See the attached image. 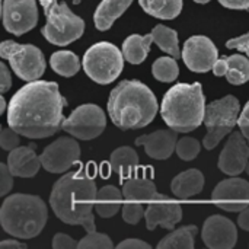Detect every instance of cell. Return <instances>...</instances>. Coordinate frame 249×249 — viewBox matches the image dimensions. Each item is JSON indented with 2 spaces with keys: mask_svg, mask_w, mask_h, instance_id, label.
I'll list each match as a JSON object with an SVG mask.
<instances>
[{
  "mask_svg": "<svg viewBox=\"0 0 249 249\" xmlns=\"http://www.w3.org/2000/svg\"><path fill=\"white\" fill-rule=\"evenodd\" d=\"M0 146L4 150H13L19 147V133H16L13 128H3L0 133Z\"/></svg>",
  "mask_w": 249,
  "mask_h": 249,
  "instance_id": "e575fe53",
  "label": "cell"
},
{
  "mask_svg": "<svg viewBox=\"0 0 249 249\" xmlns=\"http://www.w3.org/2000/svg\"><path fill=\"white\" fill-rule=\"evenodd\" d=\"M238 225H239L244 231L249 232V206L245 210L241 212V214H239V217H238Z\"/></svg>",
  "mask_w": 249,
  "mask_h": 249,
  "instance_id": "ee69618b",
  "label": "cell"
},
{
  "mask_svg": "<svg viewBox=\"0 0 249 249\" xmlns=\"http://www.w3.org/2000/svg\"><path fill=\"white\" fill-rule=\"evenodd\" d=\"M225 7L229 9H248L249 0H219Z\"/></svg>",
  "mask_w": 249,
  "mask_h": 249,
  "instance_id": "7bdbcfd3",
  "label": "cell"
},
{
  "mask_svg": "<svg viewBox=\"0 0 249 249\" xmlns=\"http://www.w3.org/2000/svg\"><path fill=\"white\" fill-rule=\"evenodd\" d=\"M247 172H248V175H249V162H248V166H247Z\"/></svg>",
  "mask_w": 249,
  "mask_h": 249,
  "instance_id": "f907efd6",
  "label": "cell"
},
{
  "mask_svg": "<svg viewBox=\"0 0 249 249\" xmlns=\"http://www.w3.org/2000/svg\"><path fill=\"white\" fill-rule=\"evenodd\" d=\"M182 60L185 66L197 73L213 70L214 63L219 60V51L212 39L203 35L188 38L182 48Z\"/></svg>",
  "mask_w": 249,
  "mask_h": 249,
  "instance_id": "4fadbf2b",
  "label": "cell"
},
{
  "mask_svg": "<svg viewBox=\"0 0 249 249\" xmlns=\"http://www.w3.org/2000/svg\"><path fill=\"white\" fill-rule=\"evenodd\" d=\"M152 73L155 76V79L169 83L174 82L178 74H179V67L177 64V58L174 57H160L153 63L152 67Z\"/></svg>",
  "mask_w": 249,
  "mask_h": 249,
  "instance_id": "4dcf8cb0",
  "label": "cell"
},
{
  "mask_svg": "<svg viewBox=\"0 0 249 249\" xmlns=\"http://www.w3.org/2000/svg\"><path fill=\"white\" fill-rule=\"evenodd\" d=\"M197 232H198V229H197V226H194V225L182 226V228L174 231L172 233H169L168 236H165V238L158 244V248L193 249L194 248V239H196Z\"/></svg>",
  "mask_w": 249,
  "mask_h": 249,
  "instance_id": "83f0119b",
  "label": "cell"
},
{
  "mask_svg": "<svg viewBox=\"0 0 249 249\" xmlns=\"http://www.w3.org/2000/svg\"><path fill=\"white\" fill-rule=\"evenodd\" d=\"M248 144H249V140H248Z\"/></svg>",
  "mask_w": 249,
  "mask_h": 249,
  "instance_id": "816d5d0a",
  "label": "cell"
},
{
  "mask_svg": "<svg viewBox=\"0 0 249 249\" xmlns=\"http://www.w3.org/2000/svg\"><path fill=\"white\" fill-rule=\"evenodd\" d=\"M36 146L34 143L28 146H19L13 150H10L7 156V166L13 177L20 178H31L35 177L42 166L41 158L35 153Z\"/></svg>",
  "mask_w": 249,
  "mask_h": 249,
  "instance_id": "d6986e66",
  "label": "cell"
},
{
  "mask_svg": "<svg viewBox=\"0 0 249 249\" xmlns=\"http://www.w3.org/2000/svg\"><path fill=\"white\" fill-rule=\"evenodd\" d=\"M146 226L149 231H153L156 226L165 229H174L177 223L182 219V209L179 204L169 203V198L163 194H156L144 212Z\"/></svg>",
  "mask_w": 249,
  "mask_h": 249,
  "instance_id": "e0dca14e",
  "label": "cell"
},
{
  "mask_svg": "<svg viewBox=\"0 0 249 249\" xmlns=\"http://www.w3.org/2000/svg\"><path fill=\"white\" fill-rule=\"evenodd\" d=\"M226 47L228 48H235L238 51H244L249 57V34H245V35L233 38V39H229L226 42Z\"/></svg>",
  "mask_w": 249,
  "mask_h": 249,
  "instance_id": "74e56055",
  "label": "cell"
},
{
  "mask_svg": "<svg viewBox=\"0 0 249 249\" xmlns=\"http://www.w3.org/2000/svg\"><path fill=\"white\" fill-rule=\"evenodd\" d=\"M144 207L143 204H128L125 203L123 206V219L124 222L130 223V225H137L142 217L144 216Z\"/></svg>",
  "mask_w": 249,
  "mask_h": 249,
  "instance_id": "836d02e7",
  "label": "cell"
},
{
  "mask_svg": "<svg viewBox=\"0 0 249 249\" xmlns=\"http://www.w3.org/2000/svg\"><path fill=\"white\" fill-rule=\"evenodd\" d=\"M124 54L111 42L92 45L83 57L85 73L99 85L112 83L123 71Z\"/></svg>",
  "mask_w": 249,
  "mask_h": 249,
  "instance_id": "52a82bcc",
  "label": "cell"
},
{
  "mask_svg": "<svg viewBox=\"0 0 249 249\" xmlns=\"http://www.w3.org/2000/svg\"><path fill=\"white\" fill-rule=\"evenodd\" d=\"M153 42L152 34L147 35H130L123 44V54L131 64H140L146 60L150 44Z\"/></svg>",
  "mask_w": 249,
  "mask_h": 249,
  "instance_id": "d4e9b609",
  "label": "cell"
},
{
  "mask_svg": "<svg viewBox=\"0 0 249 249\" xmlns=\"http://www.w3.org/2000/svg\"><path fill=\"white\" fill-rule=\"evenodd\" d=\"M0 71H1V80H0V90L1 93L7 92L12 86V76H10V71L7 69V66L4 63L0 64Z\"/></svg>",
  "mask_w": 249,
  "mask_h": 249,
  "instance_id": "ab89813d",
  "label": "cell"
},
{
  "mask_svg": "<svg viewBox=\"0 0 249 249\" xmlns=\"http://www.w3.org/2000/svg\"><path fill=\"white\" fill-rule=\"evenodd\" d=\"M117 248L120 249H150V245L140 241V239H127L123 241L121 244H118Z\"/></svg>",
  "mask_w": 249,
  "mask_h": 249,
  "instance_id": "60d3db41",
  "label": "cell"
},
{
  "mask_svg": "<svg viewBox=\"0 0 249 249\" xmlns=\"http://www.w3.org/2000/svg\"><path fill=\"white\" fill-rule=\"evenodd\" d=\"M107 127L105 112L92 104L77 107L63 123V130L80 140H92L104 133Z\"/></svg>",
  "mask_w": 249,
  "mask_h": 249,
  "instance_id": "30bf717a",
  "label": "cell"
},
{
  "mask_svg": "<svg viewBox=\"0 0 249 249\" xmlns=\"http://www.w3.org/2000/svg\"><path fill=\"white\" fill-rule=\"evenodd\" d=\"M228 58V74L226 79L232 85H242L249 80V58L242 54H233Z\"/></svg>",
  "mask_w": 249,
  "mask_h": 249,
  "instance_id": "f546056e",
  "label": "cell"
},
{
  "mask_svg": "<svg viewBox=\"0 0 249 249\" xmlns=\"http://www.w3.org/2000/svg\"><path fill=\"white\" fill-rule=\"evenodd\" d=\"M212 198L219 209L241 213L249 206V182L236 177L225 179L217 184Z\"/></svg>",
  "mask_w": 249,
  "mask_h": 249,
  "instance_id": "5bb4252c",
  "label": "cell"
},
{
  "mask_svg": "<svg viewBox=\"0 0 249 249\" xmlns=\"http://www.w3.org/2000/svg\"><path fill=\"white\" fill-rule=\"evenodd\" d=\"M45 16L47 23L41 32L51 44L67 45L83 35L85 22L70 10L64 1L57 3Z\"/></svg>",
  "mask_w": 249,
  "mask_h": 249,
  "instance_id": "9c48e42d",
  "label": "cell"
},
{
  "mask_svg": "<svg viewBox=\"0 0 249 249\" xmlns=\"http://www.w3.org/2000/svg\"><path fill=\"white\" fill-rule=\"evenodd\" d=\"M39 158L45 171L51 174H61L79 162L80 146L70 137H60L47 146Z\"/></svg>",
  "mask_w": 249,
  "mask_h": 249,
  "instance_id": "7c38bea8",
  "label": "cell"
},
{
  "mask_svg": "<svg viewBox=\"0 0 249 249\" xmlns=\"http://www.w3.org/2000/svg\"><path fill=\"white\" fill-rule=\"evenodd\" d=\"M142 9L158 19H174L182 10V0H139Z\"/></svg>",
  "mask_w": 249,
  "mask_h": 249,
  "instance_id": "484cf974",
  "label": "cell"
},
{
  "mask_svg": "<svg viewBox=\"0 0 249 249\" xmlns=\"http://www.w3.org/2000/svg\"><path fill=\"white\" fill-rule=\"evenodd\" d=\"M123 200H124L123 191H120L114 185H107L101 188L96 194L95 210L101 217L109 219L118 213V210L121 209Z\"/></svg>",
  "mask_w": 249,
  "mask_h": 249,
  "instance_id": "603a6c76",
  "label": "cell"
},
{
  "mask_svg": "<svg viewBox=\"0 0 249 249\" xmlns=\"http://www.w3.org/2000/svg\"><path fill=\"white\" fill-rule=\"evenodd\" d=\"M79 249H88V248H98V249H112L114 244L111 241V238L108 235L104 233H98L95 232H88V235L85 238H82L79 241Z\"/></svg>",
  "mask_w": 249,
  "mask_h": 249,
  "instance_id": "1f68e13d",
  "label": "cell"
},
{
  "mask_svg": "<svg viewBox=\"0 0 249 249\" xmlns=\"http://www.w3.org/2000/svg\"><path fill=\"white\" fill-rule=\"evenodd\" d=\"M204 177L198 169H188L172 179L171 188L178 198H191L203 191Z\"/></svg>",
  "mask_w": 249,
  "mask_h": 249,
  "instance_id": "ffe728a7",
  "label": "cell"
},
{
  "mask_svg": "<svg viewBox=\"0 0 249 249\" xmlns=\"http://www.w3.org/2000/svg\"><path fill=\"white\" fill-rule=\"evenodd\" d=\"M12 172L7 165H0V196H6L12 187H13V179H12Z\"/></svg>",
  "mask_w": 249,
  "mask_h": 249,
  "instance_id": "d590c367",
  "label": "cell"
},
{
  "mask_svg": "<svg viewBox=\"0 0 249 249\" xmlns=\"http://www.w3.org/2000/svg\"><path fill=\"white\" fill-rule=\"evenodd\" d=\"M79 242H76L73 238L64 235V233H57L53 239V248L54 249H74L77 248Z\"/></svg>",
  "mask_w": 249,
  "mask_h": 249,
  "instance_id": "8d00e7d4",
  "label": "cell"
},
{
  "mask_svg": "<svg viewBox=\"0 0 249 249\" xmlns=\"http://www.w3.org/2000/svg\"><path fill=\"white\" fill-rule=\"evenodd\" d=\"M152 36H153V42L162 51L168 53L177 60L182 57V51L179 50V44H178V32L175 29H171L165 25H158L152 31Z\"/></svg>",
  "mask_w": 249,
  "mask_h": 249,
  "instance_id": "4316f807",
  "label": "cell"
},
{
  "mask_svg": "<svg viewBox=\"0 0 249 249\" xmlns=\"http://www.w3.org/2000/svg\"><path fill=\"white\" fill-rule=\"evenodd\" d=\"M4 109H6V101L3 96H0V112H4Z\"/></svg>",
  "mask_w": 249,
  "mask_h": 249,
  "instance_id": "7dc6e473",
  "label": "cell"
},
{
  "mask_svg": "<svg viewBox=\"0 0 249 249\" xmlns=\"http://www.w3.org/2000/svg\"><path fill=\"white\" fill-rule=\"evenodd\" d=\"M194 1H197V3H201V4H204V3H209L210 0H194Z\"/></svg>",
  "mask_w": 249,
  "mask_h": 249,
  "instance_id": "c3c4849f",
  "label": "cell"
},
{
  "mask_svg": "<svg viewBox=\"0 0 249 249\" xmlns=\"http://www.w3.org/2000/svg\"><path fill=\"white\" fill-rule=\"evenodd\" d=\"M48 219L45 203L29 194L7 197L0 209L3 231L19 239H32L41 233Z\"/></svg>",
  "mask_w": 249,
  "mask_h": 249,
  "instance_id": "5b68a950",
  "label": "cell"
},
{
  "mask_svg": "<svg viewBox=\"0 0 249 249\" xmlns=\"http://www.w3.org/2000/svg\"><path fill=\"white\" fill-rule=\"evenodd\" d=\"M50 64L53 67V70L64 77H71L74 76L79 69H80V61L79 57L67 50L63 51H57L51 55L50 58Z\"/></svg>",
  "mask_w": 249,
  "mask_h": 249,
  "instance_id": "f1b7e54d",
  "label": "cell"
},
{
  "mask_svg": "<svg viewBox=\"0 0 249 249\" xmlns=\"http://www.w3.org/2000/svg\"><path fill=\"white\" fill-rule=\"evenodd\" d=\"M133 3V0H102L95 12V25L99 31H107L112 26Z\"/></svg>",
  "mask_w": 249,
  "mask_h": 249,
  "instance_id": "7402d4cb",
  "label": "cell"
},
{
  "mask_svg": "<svg viewBox=\"0 0 249 249\" xmlns=\"http://www.w3.org/2000/svg\"><path fill=\"white\" fill-rule=\"evenodd\" d=\"M80 1H82V0H73V3H74V4H77V3H80Z\"/></svg>",
  "mask_w": 249,
  "mask_h": 249,
  "instance_id": "681fc988",
  "label": "cell"
},
{
  "mask_svg": "<svg viewBox=\"0 0 249 249\" xmlns=\"http://www.w3.org/2000/svg\"><path fill=\"white\" fill-rule=\"evenodd\" d=\"M228 69H229V64H228V58L223 57V58H219L214 66H213V73L216 76H226L228 74Z\"/></svg>",
  "mask_w": 249,
  "mask_h": 249,
  "instance_id": "b9f144b4",
  "label": "cell"
},
{
  "mask_svg": "<svg viewBox=\"0 0 249 249\" xmlns=\"http://www.w3.org/2000/svg\"><path fill=\"white\" fill-rule=\"evenodd\" d=\"M66 107L55 82H29L10 99L7 124L23 137L45 139L63 128Z\"/></svg>",
  "mask_w": 249,
  "mask_h": 249,
  "instance_id": "6da1fadb",
  "label": "cell"
},
{
  "mask_svg": "<svg viewBox=\"0 0 249 249\" xmlns=\"http://www.w3.org/2000/svg\"><path fill=\"white\" fill-rule=\"evenodd\" d=\"M238 125L241 127V133L244 134V137L249 140V101L247 102L245 108L241 111L239 120H238Z\"/></svg>",
  "mask_w": 249,
  "mask_h": 249,
  "instance_id": "f35d334b",
  "label": "cell"
},
{
  "mask_svg": "<svg viewBox=\"0 0 249 249\" xmlns=\"http://www.w3.org/2000/svg\"><path fill=\"white\" fill-rule=\"evenodd\" d=\"M200 153V143L193 137H184L177 143V155L182 160H193Z\"/></svg>",
  "mask_w": 249,
  "mask_h": 249,
  "instance_id": "d6a6232c",
  "label": "cell"
},
{
  "mask_svg": "<svg viewBox=\"0 0 249 249\" xmlns=\"http://www.w3.org/2000/svg\"><path fill=\"white\" fill-rule=\"evenodd\" d=\"M0 55L9 61L15 74L25 82H35L45 71V58L35 45L3 41Z\"/></svg>",
  "mask_w": 249,
  "mask_h": 249,
  "instance_id": "ba28073f",
  "label": "cell"
},
{
  "mask_svg": "<svg viewBox=\"0 0 249 249\" xmlns=\"http://www.w3.org/2000/svg\"><path fill=\"white\" fill-rule=\"evenodd\" d=\"M95 175L80 168L60 178L51 191L50 204L55 216L67 225H80L86 232H95L93 206L96 201Z\"/></svg>",
  "mask_w": 249,
  "mask_h": 249,
  "instance_id": "7a4b0ae2",
  "label": "cell"
},
{
  "mask_svg": "<svg viewBox=\"0 0 249 249\" xmlns=\"http://www.w3.org/2000/svg\"><path fill=\"white\" fill-rule=\"evenodd\" d=\"M178 136L175 130H158L152 134H146L136 139L137 146H143L147 156L153 159H168L174 150H177Z\"/></svg>",
  "mask_w": 249,
  "mask_h": 249,
  "instance_id": "ac0fdd59",
  "label": "cell"
},
{
  "mask_svg": "<svg viewBox=\"0 0 249 249\" xmlns=\"http://www.w3.org/2000/svg\"><path fill=\"white\" fill-rule=\"evenodd\" d=\"M1 15L6 31L13 35H22L31 31L38 22L35 0H3Z\"/></svg>",
  "mask_w": 249,
  "mask_h": 249,
  "instance_id": "8fae6325",
  "label": "cell"
},
{
  "mask_svg": "<svg viewBox=\"0 0 249 249\" xmlns=\"http://www.w3.org/2000/svg\"><path fill=\"white\" fill-rule=\"evenodd\" d=\"M111 121L121 130H139L149 125L158 114L155 93L140 80H123L108 99Z\"/></svg>",
  "mask_w": 249,
  "mask_h": 249,
  "instance_id": "3957f363",
  "label": "cell"
},
{
  "mask_svg": "<svg viewBox=\"0 0 249 249\" xmlns=\"http://www.w3.org/2000/svg\"><path fill=\"white\" fill-rule=\"evenodd\" d=\"M109 163H111L112 171L115 174H118L121 181H124V179L130 178L131 174L139 166V156L131 147L124 146V147H118L117 150L112 152Z\"/></svg>",
  "mask_w": 249,
  "mask_h": 249,
  "instance_id": "cb8c5ba5",
  "label": "cell"
},
{
  "mask_svg": "<svg viewBox=\"0 0 249 249\" xmlns=\"http://www.w3.org/2000/svg\"><path fill=\"white\" fill-rule=\"evenodd\" d=\"M206 107L200 83H178L165 93L160 114L177 133H191L204 123Z\"/></svg>",
  "mask_w": 249,
  "mask_h": 249,
  "instance_id": "277c9868",
  "label": "cell"
},
{
  "mask_svg": "<svg viewBox=\"0 0 249 249\" xmlns=\"http://www.w3.org/2000/svg\"><path fill=\"white\" fill-rule=\"evenodd\" d=\"M0 248L3 249H26V245L23 242L19 241H13V239H7L0 242Z\"/></svg>",
  "mask_w": 249,
  "mask_h": 249,
  "instance_id": "f6af8a7d",
  "label": "cell"
},
{
  "mask_svg": "<svg viewBox=\"0 0 249 249\" xmlns=\"http://www.w3.org/2000/svg\"><path fill=\"white\" fill-rule=\"evenodd\" d=\"M201 238L210 249H231L236 245L238 231L228 217L212 216L204 222Z\"/></svg>",
  "mask_w": 249,
  "mask_h": 249,
  "instance_id": "2e32d148",
  "label": "cell"
},
{
  "mask_svg": "<svg viewBox=\"0 0 249 249\" xmlns=\"http://www.w3.org/2000/svg\"><path fill=\"white\" fill-rule=\"evenodd\" d=\"M39 3H41V6H42V9H44V13L47 15L55 4H57V0H38Z\"/></svg>",
  "mask_w": 249,
  "mask_h": 249,
  "instance_id": "bcb514c9",
  "label": "cell"
},
{
  "mask_svg": "<svg viewBox=\"0 0 249 249\" xmlns=\"http://www.w3.org/2000/svg\"><path fill=\"white\" fill-rule=\"evenodd\" d=\"M124 200L128 204H143L150 201L158 193L156 185L144 177H130L123 185Z\"/></svg>",
  "mask_w": 249,
  "mask_h": 249,
  "instance_id": "44dd1931",
  "label": "cell"
},
{
  "mask_svg": "<svg viewBox=\"0 0 249 249\" xmlns=\"http://www.w3.org/2000/svg\"><path fill=\"white\" fill-rule=\"evenodd\" d=\"M241 115L239 101L233 95H228L222 99L213 101L206 107L204 124L207 134L203 144L207 150L214 149L219 142L228 136L238 124Z\"/></svg>",
  "mask_w": 249,
  "mask_h": 249,
  "instance_id": "8992f818",
  "label": "cell"
},
{
  "mask_svg": "<svg viewBox=\"0 0 249 249\" xmlns=\"http://www.w3.org/2000/svg\"><path fill=\"white\" fill-rule=\"evenodd\" d=\"M248 162V140L244 137L242 133H232L219 156V169L226 175L236 177L247 171Z\"/></svg>",
  "mask_w": 249,
  "mask_h": 249,
  "instance_id": "9a60e30c",
  "label": "cell"
}]
</instances>
